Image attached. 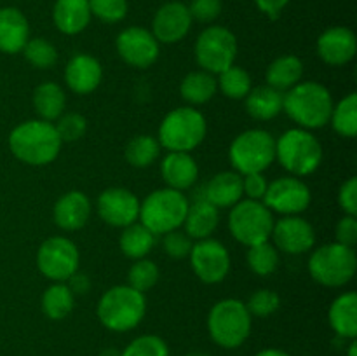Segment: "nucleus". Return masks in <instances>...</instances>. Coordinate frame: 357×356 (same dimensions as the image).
<instances>
[{
    "mask_svg": "<svg viewBox=\"0 0 357 356\" xmlns=\"http://www.w3.org/2000/svg\"><path fill=\"white\" fill-rule=\"evenodd\" d=\"M160 143L155 136L150 135H138L135 138H131L126 145L124 156L128 164H131L132 168H149L155 163L160 157Z\"/></svg>",
    "mask_w": 357,
    "mask_h": 356,
    "instance_id": "34",
    "label": "nucleus"
},
{
    "mask_svg": "<svg viewBox=\"0 0 357 356\" xmlns=\"http://www.w3.org/2000/svg\"><path fill=\"white\" fill-rule=\"evenodd\" d=\"M347 356H357V342H356V339H352L351 344H349Z\"/></svg>",
    "mask_w": 357,
    "mask_h": 356,
    "instance_id": "53",
    "label": "nucleus"
},
{
    "mask_svg": "<svg viewBox=\"0 0 357 356\" xmlns=\"http://www.w3.org/2000/svg\"><path fill=\"white\" fill-rule=\"evenodd\" d=\"M255 356H289V355L286 351H282V349L267 348V349H261V351L257 353Z\"/></svg>",
    "mask_w": 357,
    "mask_h": 356,
    "instance_id": "51",
    "label": "nucleus"
},
{
    "mask_svg": "<svg viewBox=\"0 0 357 356\" xmlns=\"http://www.w3.org/2000/svg\"><path fill=\"white\" fill-rule=\"evenodd\" d=\"M253 316L241 299L218 300L208 314V332L215 344L223 349H236L248 341Z\"/></svg>",
    "mask_w": 357,
    "mask_h": 356,
    "instance_id": "6",
    "label": "nucleus"
},
{
    "mask_svg": "<svg viewBox=\"0 0 357 356\" xmlns=\"http://www.w3.org/2000/svg\"><path fill=\"white\" fill-rule=\"evenodd\" d=\"M229 161L239 175L264 173L275 161V138L267 129H246L230 143Z\"/></svg>",
    "mask_w": 357,
    "mask_h": 356,
    "instance_id": "9",
    "label": "nucleus"
},
{
    "mask_svg": "<svg viewBox=\"0 0 357 356\" xmlns=\"http://www.w3.org/2000/svg\"><path fill=\"white\" fill-rule=\"evenodd\" d=\"M333 105V96L324 84L302 80L284 93L282 112L288 114L296 128L312 131L330 124Z\"/></svg>",
    "mask_w": 357,
    "mask_h": 356,
    "instance_id": "2",
    "label": "nucleus"
},
{
    "mask_svg": "<svg viewBox=\"0 0 357 356\" xmlns=\"http://www.w3.org/2000/svg\"><path fill=\"white\" fill-rule=\"evenodd\" d=\"M316 49L326 65L344 66L357 52L356 34L347 27H331L319 35Z\"/></svg>",
    "mask_w": 357,
    "mask_h": 356,
    "instance_id": "19",
    "label": "nucleus"
},
{
    "mask_svg": "<svg viewBox=\"0 0 357 356\" xmlns=\"http://www.w3.org/2000/svg\"><path fill=\"white\" fill-rule=\"evenodd\" d=\"M54 128L63 143H72L86 135L87 121L82 114H77V112H65V114L54 122Z\"/></svg>",
    "mask_w": 357,
    "mask_h": 356,
    "instance_id": "43",
    "label": "nucleus"
},
{
    "mask_svg": "<svg viewBox=\"0 0 357 356\" xmlns=\"http://www.w3.org/2000/svg\"><path fill=\"white\" fill-rule=\"evenodd\" d=\"M248 311L251 316L255 318H268L271 314L278 313L281 307V299H279L278 292L271 288H260L250 295L246 302Z\"/></svg>",
    "mask_w": 357,
    "mask_h": 356,
    "instance_id": "41",
    "label": "nucleus"
},
{
    "mask_svg": "<svg viewBox=\"0 0 357 356\" xmlns=\"http://www.w3.org/2000/svg\"><path fill=\"white\" fill-rule=\"evenodd\" d=\"M91 14L108 24L121 23L128 16V0H87Z\"/></svg>",
    "mask_w": 357,
    "mask_h": 356,
    "instance_id": "42",
    "label": "nucleus"
},
{
    "mask_svg": "<svg viewBox=\"0 0 357 356\" xmlns=\"http://www.w3.org/2000/svg\"><path fill=\"white\" fill-rule=\"evenodd\" d=\"M255 3H257L258 10L264 13L265 16H268L271 20H278L284 7L289 3V0H255Z\"/></svg>",
    "mask_w": 357,
    "mask_h": 356,
    "instance_id": "50",
    "label": "nucleus"
},
{
    "mask_svg": "<svg viewBox=\"0 0 357 356\" xmlns=\"http://www.w3.org/2000/svg\"><path fill=\"white\" fill-rule=\"evenodd\" d=\"M65 283L68 285V288L72 290L73 295H86V293L91 290V285H93L89 276H87L86 272H80V271L73 272Z\"/></svg>",
    "mask_w": 357,
    "mask_h": 356,
    "instance_id": "49",
    "label": "nucleus"
},
{
    "mask_svg": "<svg viewBox=\"0 0 357 356\" xmlns=\"http://www.w3.org/2000/svg\"><path fill=\"white\" fill-rule=\"evenodd\" d=\"M190 201L185 192L162 187L150 192L139 202L138 220L155 236L181 229Z\"/></svg>",
    "mask_w": 357,
    "mask_h": 356,
    "instance_id": "7",
    "label": "nucleus"
},
{
    "mask_svg": "<svg viewBox=\"0 0 357 356\" xmlns=\"http://www.w3.org/2000/svg\"><path fill=\"white\" fill-rule=\"evenodd\" d=\"M261 201L278 215H302L312 202V192L302 178L286 175L268 184Z\"/></svg>",
    "mask_w": 357,
    "mask_h": 356,
    "instance_id": "13",
    "label": "nucleus"
},
{
    "mask_svg": "<svg viewBox=\"0 0 357 356\" xmlns=\"http://www.w3.org/2000/svg\"><path fill=\"white\" fill-rule=\"evenodd\" d=\"M91 206L89 198L82 191H68L54 202L52 218L61 230H79L89 222Z\"/></svg>",
    "mask_w": 357,
    "mask_h": 356,
    "instance_id": "21",
    "label": "nucleus"
},
{
    "mask_svg": "<svg viewBox=\"0 0 357 356\" xmlns=\"http://www.w3.org/2000/svg\"><path fill=\"white\" fill-rule=\"evenodd\" d=\"M188 6L178 0L162 3L152 20V34L159 44H176L188 35L192 28Z\"/></svg>",
    "mask_w": 357,
    "mask_h": 356,
    "instance_id": "18",
    "label": "nucleus"
},
{
    "mask_svg": "<svg viewBox=\"0 0 357 356\" xmlns=\"http://www.w3.org/2000/svg\"><path fill=\"white\" fill-rule=\"evenodd\" d=\"M274 222V213L264 205V201L241 199L229 213L230 234L237 243L248 248L271 241Z\"/></svg>",
    "mask_w": 357,
    "mask_h": 356,
    "instance_id": "10",
    "label": "nucleus"
},
{
    "mask_svg": "<svg viewBox=\"0 0 357 356\" xmlns=\"http://www.w3.org/2000/svg\"><path fill=\"white\" fill-rule=\"evenodd\" d=\"M328 320L330 327L340 339L357 337V295L356 292L340 293L337 299L331 302L328 311Z\"/></svg>",
    "mask_w": 357,
    "mask_h": 356,
    "instance_id": "27",
    "label": "nucleus"
},
{
    "mask_svg": "<svg viewBox=\"0 0 357 356\" xmlns=\"http://www.w3.org/2000/svg\"><path fill=\"white\" fill-rule=\"evenodd\" d=\"M121 356H171L166 341L159 335H139L121 351Z\"/></svg>",
    "mask_w": 357,
    "mask_h": 356,
    "instance_id": "40",
    "label": "nucleus"
},
{
    "mask_svg": "<svg viewBox=\"0 0 357 356\" xmlns=\"http://www.w3.org/2000/svg\"><path fill=\"white\" fill-rule=\"evenodd\" d=\"M335 237H337V243L345 244L349 248H354L357 244V216H342L337 223V229H335Z\"/></svg>",
    "mask_w": 357,
    "mask_h": 356,
    "instance_id": "47",
    "label": "nucleus"
},
{
    "mask_svg": "<svg viewBox=\"0 0 357 356\" xmlns=\"http://www.w3.org/2000/svg\"><path fill=\"white\" fill-rule=\"evenodd\" d=\"M75 306V295L66 283H52L42 295V311L49 320H65Z\"/></svg>",
    "mask_w": 357,
    "mask_h": 356,
    "instance_id": "33",
    "label": "nucleus"
},
{
    "mask_svg": "<svg viewBox=\"0 0 357 356\" xmlns=\"http://www.w3.org/2000/svg\"><path fill=\"white\" fill-rule=\"evenodd\" d=\"M100 356H121V351H119V349H115V348H107V349H103V351H101Z\"/></svg>",
    "mask_w": 357,
    "mask_h": 356,
    "instance_id": "52",
    "label": "nucleus"
},
{
    "mask_svg": "<svg viewBox=\"0 0 357 356\" xmlns=\"http://www.w3.org/2000/svg\"><path fill=\"white\" fill-rule=\"evenodd\" d=\"M309 274L319 285L328 288H342L356 276L357 257L354 248L340 243H326L310 253Z\"/></svg>",
    "mask_w": 357,
    "mask_h": 356,
    "instance_id": "8",
    "label": "nucleus"
},
{
    "mask_svg": "<svg viewBox=\"0 0 357 356\" xmlns=\"http://www.w3.org/2000/svg\"><path fill=\"white\" fill-rule=\"evenodd\" d=\"M208 122L195 107H178L166 114L159 126L157 140L167 152H192L206 138Z\"/></svg>",
    "mask_w": 357,
    "mask_h": 356,
    "instance_id": "5",
    "label": "nucleus"
},
{
    "mask_svg": "<svg viewBox=\"0 0 357 356\" xmlns=\"http://www.w3.org/2000/svg\"><path fill=\"white\" fill-rule=\"evenodd\" d=\"M80 253L77 244L65 236H51L37 250V267L52 283H65L79 271Z\"/></svg>",
    "mask_w": 357,
    "mask_h": 356,
    "instance_id": "12",
    "label": "nucleus"
},
{
    "mask_svg": "<svg viewBox=\"0 0 357 356\" xmlns=\"http://www.w3.org/2000/svg\"><path fill=\"white\" fill-rule=\"evenodd\" d=\"M218 91V82L213 73L206 72V70H195V72L187 73L181 79L180 84V94L190 107H197V105L208 103L213 100Z\"/></svg>",
    "mask_w": 357,
    "mask_h": 356,
    "instance_id": "31",
    "label": "nucleus"
},
{
    "mask_svg": "<svg viewBox=\"0 0 357 356\" xmlns=\"http://www.w3.org/2000/svg\"><path fill=\"white\" fill-rule=\"evenodd\" d=\"M31 103H33L35 114L38 119L47 122H56L66 108V94L59 84L56 82H42L33 89V96H31Z\"/></svg>",
    "mask_w": 357,
    "mask_h": 356,
    "instance_id": "29",
    "label": "nucleus"
},
{
    "mask_svg": "<svg viewBox=\"0 0 357 356\" xmlns=\"http://www.w3.org/2000/svg\"><path fill=\"white\" fill-rule=\"evenodd\" d=\"M96 212L105 223L112 227H124L138 222L139 199L126 187L105 188L96 201Z\"/></svg>",
    "mask_w": 357,
    "mask_h": 356,
    "instance_id": "17",
    "label": "nucleus"
},
{
    "mask_svg": "<svg viewBox=\"0 0 357 356\" xmlns=\"http://www.w3.org/2000/svg\"><path fill=\"white\" fill-rule=\"evenodd\" d=\"M243 175L237 171H220L209 178L201 198L218 209L232 208L243 199Z\"/></svg>",
    "mask_w": 357,
    "mask_h": 356,
    "instance_id": "24",
    "label": "nucleus"
},
{
    "mask_svg": "<svg viewBox=\"0 0 357 356\" xmlns=\"http://www.w3.org/2000/svg\"><path fill=\"white\" fill-rule=\"evenodd\" d=\"M160 175L166 187L190 191L199 180V164L190 152H167L160 163Z\"/></svg>",
    "mask_w": 357,
    "mask_h": 356,
    "instance_id": "22",
    "label": "nucleus"
},
{
    "mask_svg": "<svg viewBox=\"0 0 357 356\" xmlns=\"http://www.w3.org/2000/svg\"><path fill=\"white\" fill-rule=\"evenodd\" d=\"M188 10H190L192 21L213 23L222 14V0H192Z\"/></svg>",
    "mask_w": 357,
    "mask_h": 356,
    "instance_id": "45",
    "label": "nucleus"
},
{
    "mask_svg": "<svg viewBox=\"0 0 357 356\" xmlns=\"http://www.w3.org/2000/svg\"><path fill=\"white\" fill-rule=\"evenodd\" d=\"M338 206L342 208L344 215L357 216V178L351 177L342 184L338 191Z\"/></svg>",
    "mask_w": 357,
    "mask_h": 356,
    "instance_id": "46",
    "label": "nucleus"
},
{
    "mask_svg": "<svg viewBox=\"0 0 357 356\" xmlns=\"http://www.w3.org/2000/svg\"><path fill=\"white\" fill-rule=\"evenodd\" d=\"M216 82H218V89L222 91L223 96L230 98V100H244L253 87L250 73L237 65L229 66L222 73H218Z\"/></svg>",
    "mask_w": 357,
    "mask_h": 356,
    "instance_id": "36",
    "label": "nucleus"
},
{
    "mask_svg": "<svg viewBox=\"0 0 357 356\" xmlns=\"http://www.w3.org/2000/svg\"><path fill=\"white\" fill-rule=\"evenodd\" d=\"M188 258H190L194 274L206 285L222 283L229 276L230 265H232L225 244L213 237L194 243Z\"/></svg>",
    "mask_w": 357,
    "mask_h": 356,
    "instance_id": "14",
    "label": "nucleus"
},
{
    "mask_svg": "<svg viewBox=\"0 0 357 356\" xmlns=\"http://www.w3.org/2000/svg\"><path fill=\"white\" fill-rule=\"evenodd\" d=\"M87 0H56L52 6V21L63 35H79L91 23Z\"/></svg>",
    "mask_w": 357,
    "mask_h": 356,
    "instance_id": "26",
    "label": "nucleus"
},
{
    "mask_svg": "<svg viewBox=\"0 0 357 356\" xmlns=\"http://www.w3.org/2000/svg\"><path fill=\"white\" fill-rule=\"evenodd\" d=\"M220 225V213L216 206L206 201L204 198H197L188 205L187 216L183 220V230L190 239L201 241L208 239L215 234Z\"/></svg>",
    "mask_w": 357,
    "mask_h": 356,
    "instance_id": "25",
    "label": "nucleus"
},
{
    "mask_svg": "<svg viewBox=\"0 0 357 356\" xmlns=\"http://www.w3.org/2000/svg\"><path fill=\"white\" fill-rule=\"evenodd\" d=\"M9 150L17 161L28 166H47L61 152L63 142L54 122L30 119L9 133Z\"/></svg>",
    "mask_w": 357,
    "mask_h": 356,
    "instance_id": "1",
    "label": "nucleus"
},
{
    "mask_svg": "<svg viewBox=\"0 0 357 356\" xmlns=\"http://www.w3.org/2000/svg\"><path fill=\"white\" fill-rule=\"evenodd\" d=\"M103 80V66L94 56L79 52L72 56L65 66V82L72 93L91 94Z\"/></svg>",
    "mask_w": 357,
    "mask_h": 356,
    "instance_id": "20",
    "label": "nucleus"
},
{
    "mask_svg": "<svg viewBox=\"0 0 357 356\" xmlns=\"http://www.w3.org/2000/svg\"><path fill=\"white\" fill-rule=\"evenodd\" d=\"M271 243L282 253L302 255L312 250L316 244V230L303 216H281L274 222Z\"/></svg>",
    "mask_w": 357,
    "mask_h": 356,
    "instance_id": "16",
    "label": "nucleus"
},
{
    "mask_svg": "<svg viewBox=\"0 0 357 356\" xmlns=\"http://www.w3.org/2000/svg\"><path fill=\"white\" fill-rule=\"evenodd\" d=\"M268 181L264 177V173H250L243 175V194L246 199H253V201H261L267 192Z\"/></svg>",
    "mask_w": 357,
    "mask_h": 356,
    "instance_id": "48",
    "label": "nucleus"
},
{
    "mask_svg": "<svg viewBox=\"0 0 357 356\" xmlns=\"http://www.w3.org/2000/svg\"><path fill=\"white\" fill-rule=\"evenodd\" d=\"M33 68L49 70L58 63V49L52 42L44 37L28 38L26 45L21 51Z\"/></svg>",
    "mask_w": 357,
    "mask_h": 356,
    "instance_id": "38",
    "label": "nucleus"
},
{
    "mask_svg": "<svg viewBox=\"0 0 357 356\" xmlns=\"http://www.w3.org/2000/svg\"><path fill=\"white\" fill-rule=\"evenodd\" d=\"M331 128L344 138H354L357 135V94L349 93L342 98L331 110Z\"/></svg>",
    "mask_w": 357,
    "mask_h": 356,
    "instance_id": "35",
    "label": "nucleus"
},
{
    "mask_svg": "<svg viewBox=\"0 0 357 356\" xmlns=\"http://www.w3.org/2000/svg\"><path fill=\"white\" fill-rule=\"evenodd\" d=\"M115 49L126 65L132 68H150L159 59L160 44L149 28H124L115 38Z\"/></svg>",
    "mask_w": 357,
    "mask_h": 356,
    "instance_id": "15",
    "label": "nucleus"
},
{
    "mask_svg": "<svg viewBox=\"0 0 357 356\" xmlns=\"http://www.w3.org/2000/svg\"><path fill=\"white\" fill-rule=\"evenodd\" d=\"M162 246L164 251L167 253V257L174 258V260H181V258H187L188 255H190L192 246H194V239H190V237L185 234V230L176 229L164 234Z\"/></svg>",
    "mask_w": 357,
    "mask_h": 356,
    "instance_id": "44",
    "label": "nucleus"
},
{
    "mask_svg": "<svg viewBox=\"0 0 357 356\" xmlns=\"http://www.w3.org/2000/svg\"><path fill=\"white\" fill-rule=\"evenodd\" d=\"M96 314L100 323L110 332L135 330L146 314L145 293L129 285H115L98 300Z\"/></svg>",
    "mask_w": 357,
    "mask_h": 356,
    "instance_id": "3",
    "label": "nucleus"
},
{
    "mask_svg": "<svg viewBox=\"0 0 357 356\" xmlns=\"http://www.w3.org/2000/svg\"><path fill=\"white\" fill-rule=\"evenodd\" d=\"M246 260L251 272L261 276V278H267V276L274 274L278 271L279 251L271 241H265V243H258L248 248Z\"/></svg>",
    "mask_w": 357,
    "mask_h": 356,
    "instance_id": "37",
    "label": "nucleus"
},
{
    "mask_svg": "<svg viewBox=\"0 0 357 356\" xmlns=\"http://www.w3.org/2000/svg\"><path fill=\"white\" fill-rule=\"evenodd\" d=\"M159 265L145 257L132 262V265L129 267L128 272V285L132 286L135 290H138V292L146 293L159 283Z\"/></svg>",
    "mask_w": 357,
    "mask_h": 356,
    "instance_id": "39",
    "label": "nucleus"
},
{
    "mask_svg": "<svg viewBox=\"0 0 357 356\" xmlns=\"http://www.w3.org/2000/svg\"><path fill=\"white\" fill-rule=\"evenodd\" d=\"M185 356H211L208 355V353H201V351H194V353H187Z\"/></svg>",
    "mask_w": 357,
    "mask_h": 356,
    "instance_id": "54",
    "label": "nucleus"
},
{
    "mask_svg": "<svg viewBox=\"0 0 357 356\" xmlns=\"http://www.w3.org/2000/svg\"><path fill=\"white\" fill-rule=\"evenodd\" d=\"M155 234L146 229L142 222H135L131 225L124 227L119 237V246L121 251L131 260L149 257L150 251L155 246Z\"/></svg>",
    "mask_w": 357,
    "mask_h": 356,
    "instance_id": "32",
    "label": "nucleus"
},
{
    "mask_svg": "<svg viewBox=\"0 0 357 356\" xmlns=\"http://www.w3.org/2000/svg\"><path fill=\"white\" fill-rule=\"evenodd\" d=\"M237 38L227 27L211 24L199 34L195 40V61L201 70L218 75L236 65Z\"/></svg>",
    "mask_w": 357,
    "mask_h": 356,
    "instance_id": "11",
    "label": "nucleus"
},
{
    "mask_svg": "<svg viewBox=\"0 0 357 356\" xmlns=\"http://www.w3.org/2000/svg\"><path fill=\"white\" fill-rule=\"evenodd\" d=\"M303 77V61L295 54H282L275 58L271 65L267 66L265 72V80L267 86L274 87V89L286 93L302 82Z\"/></svg>",
    "mask_w": 357,
    "mask_h": 356,
    "instance_id": "30",
    "label": "nucleus"
},
{
    "mask_svg": "<svg viewBox=\"0 0 357 356\" xmlns=\"http://www.w3.org/2000/svg\"><path fill=\"white\" fill-rule=\"evenodd\" d=\"M275 161L293 177H309L323 163V145L309 129L291 128L275 140Z\"/></svg>",
    "mask_w": 357,
    "mask_h": 356,
    "instance_id": "4",
    "label": "nucleus"
},
{
    "mask_svg": "<svg viewBox=\"0 0 357 356\" xmlns=\"http://www.w3.org/2000/svg\"><path fill=\"white\" fill-rule=\"evenodd\" d=\"M284 93L271 86L251 87L248 96L244 98V108L255 121H272L282 112Z\"/></svg>",
    "mask_w": 357,
    "mask_h": 356,
    "instance_id": "28",
    "label": "nucleus"
},
{
    "mask_svg": "<svg viewBox=\"0 0 357 356\" xmlns=\"http://www.w3.org/2000/svg\"><path fill=\"white\" fill-rule=\"evenodd\" d=\"M30 38V23L17 7H0V52L17 54Z\"/></svg>",
    "mask_w": 357,
    "mask_h": 356,
    "instance_id": "23",
    "label": "nucleus"
}]
</instances>
